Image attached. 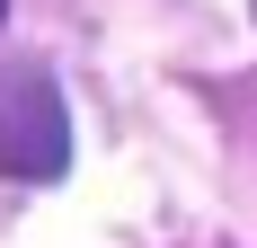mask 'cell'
Instances as JSON below:
<instances>
[{"label":"cell","instance_id":"obj_1","mask_svg":"<svg viewBox=\"0 0 257 248\" xmlns=\"http://www.w3.org/2000/svg\"><path fill=\"white\" fill-rule=\"evenodd\" d=\"M62 169H71V106H62L53 71L9 62V71H0V177L53 186Z\"/></svg>","mask_w":257,"mask_h":248},{"label":"cell","instance_id":"obj_2","mask_svg":"<svg viewBox=\"0 0 257 248\" xmlns=\"http://www.w3.org/2000/svg\"><path fill=\"white\" fill-rule=\"evenodd\" d=\"M0 9H9V0H0Z\"/></svg>","mask_w":257,"mask_h":248}]
</instances>
